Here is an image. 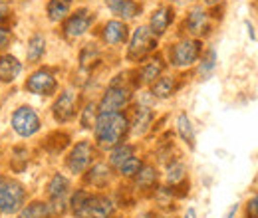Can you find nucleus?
Returning <instances> with one entry per match:
<instances>
[{"instance_id": "obj_1", "label": "nucleus", "mask_w": 258, "mask_h": 218, "mask_svg": "<svg viewBox=\"0 0 258 218\" xmlns=\"http://www.w3.org/2000/svg\"><path fill=\"white\" fill-rule=\"evenodd\" d=\"M94 135L99 149H113L121 145L129 135V117L123 111L99 113L94 125Z\"/></svg>"}, {"instance_id": "obj_2", "label": "nucleus", "mask_w": 258, "mask_h": 218, "mask_svg": "<svg viewBox=\"0 0 258 218\" xmlns=\"http://www.w3.org/2000/svg\"><path fill=\"white\" fill-rule=\"evenodd\" d=\"M201 54H203V42L197 38H185L169 48V63L173 67L185 69L199 62Z\"/></svg>"}, {"instance_id": "obj_3", "label": "nucleus", "mask_w": 258, "mask_h": 218, "mask_svg": "<svg viewBox=\"0 0 258 218\" xmlns=\"http://www.w3.org/2000/svg\"><path fill=\"white\" fill-rule=\"evenodd\" d=\"M26 202V188L14 179L0 181V214H18Z\"/></svg>"}, {"instance_id": "obj_4", "label": "nucleus", "mask_w": 258, "mask_h": 218, "mask_svg": "<svg viewBox=\"0 0 258 218\" xmlns=\"http://www.w3.org/2000/svg\"><path fill=\"white\" fill-rule=\"evenodd\" d=\"M157 48V36L149 30V26H139L129 38L127 60L129 62H141L145 60L153 50Z\"/></svg>"}, {"instance_id": "obj_5", "label": "nucleus", "mask_w": 258, "mask_h": 218, "mask_svg": "<svg viewBox=\"0 0 258 218\" xmlns=\"http://www.w3.org/2000/svg\"><path fill=\"white\" fill-rule=\"evenodd\" d=\"M46 194H48V204H50L52 212L56 216H60L68 208V200H70V194H72L70 179L62 173L52 175V179L48 181V187H46Z\"/></svg>"}, {"instance_id": "obj_6", "label": "nucleus", "mask_w": 258, "mask_h": 218, "mask_svg": "<svg viewBox=\"0 0 258 218\" xmlns=\"http://www.w3.org/2000/svg\"><path fill=\"white\" fill-rule=\"evenodd\" d=\"M94 159H96V147L92 141H78L72 151L66 157V169L72 173V175H84L92 165H94Z\"/></svg>"}, {"instance_id": "obj_7", "label": "nucleus", "mask_w": 258, "mask_h": 218, "mask_svg": "<svg viewBox=\"0 0 258 218\" xmlns=\"http://www.w3.org/2000/svg\"><path fill=\"white\" fill-rule=\"evenodd\" d=\"M131 101V90L127 86H123L119 80L111 82L109 88L105 90L103 97L97 103V111L99 113H115V111H123Z\"/></svg>"}, {"instance_id": "obj_8", "label": "nucleus", "mask_w": 258, "mask_h": 218, "mask_svg": "<svg viewBox=\"0 0 258 218\" xmlns=\"http://www.w3.org/2000/svg\"><path fill=\"white\" fill-rule=\"evenodd\" d=\"M10 125H12V131L18 137L28 139V137H32L40 131L42 121H40V115L30 105H20L18 109H14V113L10 117Z\"/></svg>"}, {"instance_id": "obj_9", "label": "nucleus", "mask_w": 258, "mask_h": 218, "mask_svg": "<svg viewBox=\"0 0 258 218\" xmlns=\"http://www.w3.org/2000/svg\"><path fill=\"white\" fill-rule=\"evenodd\" d=\"M26 92L32 95H54L58 92V78L54 69L50 67H40L30 74V78L24 84Z\"/></svg>"}, {"instance_id": "obj_10", "label": "nucleus", "mask_w": 258, "mask_h": 218, "mask_svg": "<svg viewBox=\"0 0 258 218\" xmlns=\"http://www.w3.org/2000/svg\"><path fill=\"white\" fill-rule=\"evenodd\" d=\"M52 115L58 123H68L78 115V94L74 90H64L52 105Z\"/></svg>"}, {"instance_id": "obj_11", "label": "nucleus", "mask_w": 258, "mask_h": 218, "mask_svg": "<svg viewBox=\"0 0 258 218\" xmlns=\"http://www.w3.org/2000/svg\"><path fill=\"white\" fill-rule=\"evenodd\" d=\"M94 20H96L94 12H90V10H86V8L78 10L76 14H72V16H68V18H66L64 36L68 38V40H76V38L84 36L86 32L92 28Z\"/></svg>"}, {"instance_id": "obj_12", "label": "nucleus", "mask_w": 258, "mask_h": 218, "mask_svg": "<svg viewBox=\"0 0 258 218\" xmlns=\"http://www.w3.org/2000/svg\"><path fill=\"white\" fill-rule=\"evenodd\" d=\"M129 38V28L123 20H109L105 22L103 30H101V40L107 46H119L123 42H127Z\"/></svg>"}, {"instance_id": "obj_13", "label": "nucleus", "mask_w": 258, "mask_h": 218, "mask_svg": "<svg viewBox=\"0 0 258 218\" xmlns=\"http://www.w3.org/2000/svg\"><path fill=\"white\" fill-rule=\"evenodd\" d=\"M185 26H187L189 34H193V36H197V38L209 34V30H211V20H209L207 10L201 8V6H195L193 10L187 14Z\"/></svg>"}, {"instance_id": "obj_14", "label": "nucleus", "mask_w": 258, "mask_h": 218, "mask_svg": "<svg viewBox=\"0 0 258 218\" xmlns=\"http://www.w3.org/2000/svg\"><path fill=\"white\" fill-rule=\"evenodd\" d=\"M173 20H175V10L171 6H159L151 14V18H149V30L159 38V36H163L165 32L169 30V26L173 24Z\"/></svg>"}, {"instance_id": "obj_15", "label": "nucleus", "mask_w": 258, "mask_h": 218, "mask_svg": "<svg viewBox=\"0 0 258 218\" xmlns=\"http://www.w3.org/2000/svg\"><path fill=\"white\" fill-rule=\"evenodd\" d=\"M163 69H165V63L159 56L149 58L137 71V84L139 86H151L159 76H163Z\"/></svg>"}, {"instance_id": "obj_16", "label": "nucleus", "mask_w": 258, "mask_h": 218, "mask_svg": "<svg viewBox=\"0 0 258 218\" xmlns=\"http://www.w3.org/2000/svg\"><path fill=\"white\" fill-rule=\"evenodd\" d=\"M115 202L105 194H90V218H113Z\"/></svg>"}, {"instance_id": "obj_17", "label": "nucleus", "mask_w": 258, "mask_h": 218, "mask_svg": "<svg viewBox=\"0 0 258 218\" xmlns=\"http://www.w3.org/2000/svg\"><path fill=\"white\" fill-rule=\"evenodd\" d=\"M22 74V62L12 56V54H2L0 56V82L2 84H12L20 78Z\"/></svg>"}, {"instance_id": "obj_18", "label": "nucleus", "mask_w": 258, "mask_h": 218, "mask_svg": "<svg viewBox=\"0 0 258 218\" xmlns=\"http://www.w3.org/2000/svg\"><path fill=\"white\" fill-rule=\"evenodd\" d=\"M153 117H155V115H153L151 107H147V105H139L137 111H135V115H133V119L129 121V131H131L133 135H137V137L145 135V133L151 129Z\"/></svg>"}, {"instance_id": "obj_19", "label": "nucleus", "mask_w": 258, "mask_h": 218, "mask_svg": "<svg viewBox=\"0 0 258 218\" xmlns=\"http://www.w3.org/2000/svg\"><path fill=\"white\" fill-rule=\"evenodd\" d=\"M90 194L86 188H78L70 194L68 208L76 218H90Z\"/></svg>"}, {"instance_id": "obj_20", "label": "nucleus", "mask_w": 258, "mask_h": 218, "mask_svg": "<svg viewBox=\"0 0 258 218\" xmlns=\"http://www.w3.org/2000/svg\"><path fill=\"white\" fill-rule=\"evenodd\" d=\"M109 10L115 16H119V20L127 22V20H133V18L139 16L141 6L133 0H109Z\"/></svg>"}, {"instance_id": "obj_21", "label": "nucleus", "mask_w": 258, "mask_h": 218, "mask_svg": "<svg viewBox=\"0 0 258 218\" xmlns=\"http://www.w3.org/2000/svg\"><path fill=\"white\" fill-rule=\"evenodd\" d=\"M109 181H111V169H109V165H105V163H96L94 167L88 169L86 183H88L90 187L103 188Z\"/></svg>"}, {"instance_id": "obj_22", "label": "nucleus", "mask_w": 258, "mask_h": 218, "mask_svg": "<svg viewBox=\"0 0 258 218\" xmlns=\"http://www.w3.org/2000/svg\"><path fill=\"white\" fill-rule=\"evenodd\" d=\"M177 92V78L175 76H159L151 84V95L155 99H169Z\"/></svg>"}, {"instance_id": "obj_23", "label": "nucleus", "mask_w": 258, "mask_h": 218, "mask_svg": "<svg viewBox=\"0 0 258 218\" xmlns=\"http://www.w3.org/2000/svg\"><path fill=\"white\" fill-rule=\"evenodd\" d=\"M56 214L52 212L50 204L44 202V200H34V202H28L20 208L18 212V218H54Z\"/></svg>"}, {"instance_id": "obj_24", "label": "nucleus", "mask_w": 258, "mask_h": 218, "mask_svg": "<svg viewBox=\"0 0 258 218\" xmlns=\"http://www.w3.org/2000/svg\"><path fill=\"white\" fill-rule=\"evenodd\" d=\"M175 125H177V133H179L181 141H183L189 149H195V139H197V135H195V127H193L191 117H189L187 113H179Z\"/></svg>"}, {"instance_id": "obj_25", "label": "nucleus", "mask_w": 258, "mask_h": 218, "mask_svg": "<svg viewBox=\"0 0 258 218\" xmlns=\"http://www.w3.org/2000/svg\"><path fill=\"white\" fill-rule=\"evenodd\" d=\"M46 54V38L42 34H32L26 46V62L38 63Z\"/></svg>"}, {"instance_id": "obj_26", "label": "nucleus", "mask_w": 258, "mask_h": 218, "mask_svg": "<svg viewBox=\"0 0 258 218\" xmlns=\"http://www.w3.org/2000/svg\"><path fill=\"white\" fill-rule=\"evenodd\" d=\"M133 181H135V185H137L139 190H149V188H153L155 185H157V181H159V173H157L155 167H151V165H143L141 171L133 177Z\"/></svg>"}, {"instance_id": "obj_27", "label": "nucleus", "mask_w": 258, "mask_h": 218, "mask_svg": "<svg viewBox=\"0 0 258 218\" xmlns=\"http://www.w3.org/2000/svg\"><path fill=\"white\" fill-rule=\"evenodd\" d=\"M72 10V0H50L46 6V14L50 22H62Z\"/></svg>"}, {"instance_id": "obj_28", "label": "nucleus", "mask_w": 258, "mask_h": 218, "mask_svg": "<svg viewBox=\"0 0 258 218\" xmlns=\"http://www.w3.org/2000/svg\"><path fill=\"white\" fill-rule=\"evenodd\" d=\"M133 155H135V147L129 145V143H121V145L109 149V165H111L113 169H119L129 157H133Z\"/></svg>"}, {"instance_id": "obj_29", "label": "nucleus", "mask_w": 258, "mask_h": 218, "mask_svg": "<svg viewBox=\"0 0 258 218\" xmlns=\"http://www.w3.org/2000/svg\"><path fill=\"white\" fill-rule=\"evenodd\" d=\"M185 177H187V167H185V163L173 161V163L167 165V169H165V179H167L169 187H177L179 183L185 181Z\"/></svg>"}, {"instance_id": "obj_30", "label": "nucleus", "mask_w": 258, "mask_h": 218, "mask_svg": "<svg viewBox=\"0 0 258 218\" xmlns=\"http://www.w3.org/2000/svg\"><path fill=\"white\" fill-rule=\"evenodd\" d=\"M215 67H217V52H215V48H209L199 58V78L207 80L215 71Z\"/></svg>"}, {"instance_id": "obj_31", "label": "nucleus", "mask_w": 258, "mask_h": 218, "mask_svg": "<svg viewBox=\"0 0 258 218\" xmlns=\"http://www.w3.org/2000/svg\"><path fill=\"white\" fill-rule=\"evenodd\" d=\"M141 167H143V161H141V157H129L127 161L117 169V173L123 177V179H133L139 171H141Z\"/></svg>"}, {"instance_id": "obj_32", "label": "nucleus", "mask_w": 258, "mask_h": 218, "mask_svg": "<svg viewBox=\"0 0 258 218\" xmlns=\"http://www.w3.org/2000/svg\"><path fill=\"white\" fill-rule=\"evenodd\" d=\"M97 115H99V111H97L96 103H88V105L82 109V127H84V129H94Z\"/></svg>"}, {"instance_id": "obj_33", "label": "nucleus", "mask_w": 258, "mask_h": 218, "mask_svg": "<svg viewBox=\"0 0 258 218\" xmlns=\"http://www.w3.org/2000/svg\"><path fill=\"white\" fill-rule=\"evenodd\" d=\"M244 218H258V192H252L244 206Z\"/></svg>"}, {"instance_id": "obj_34", "label": "nucleus", "mask_w": 258, "mask_h": 218, "mask_svg": "<svg viewBox=\"0 0 258 218\" xmlns=\"http://www.w3.org/2000/svg\"><path fill=\"white\" fill-rule=\"evenodd\" d=\"M10 42V30H6L4 26H0V50L6 48Z\"/></svg>"}, {"instance_id": "obj_35", "label": "nucleus", "mask_w": 258, "mask_h": 218, "mask_svg": "<svg viewBox=\"0 0 258 218\" xmlns=\"http://www.w3.org/2000/svg\"><path fill=\"white\" fill-rule=\"evenodd\" d=\"M8 14H10V6H8L6 2H0V26H2V22L8 18Z\"/></svg>"}, {"instance_id": "obj_36", "label": "nucleus", "mask_w": 258, "mask_h": 218, "mask_svg": "<svg viewBox=\"0 0 258 218\" xmlns=\"http://www.w3.org/2000/svg\"><path fill=\"white\" fill-rule=\"evenodd\" d=\"M88 52H90V54H92V56L97 60V56H99V54H97V50H94V48H88ZM84 54H86V50H84ZM88 60H92V58L88 56ZM82 65H88V62H86V56H82Z\"/></svg>"}, {"instance_id": "obj_37", "label": "nucleus", "mask_w": 258, "mask_h": 218, "mask_svg": "<svg viewBox=\"0 0 258 218\" xmlns=\"http://www.w3.org/2000/svg\"><path fill=\"white\" fill-rule=\"evenodd\" d=\"M246 24V30H248V36H250V40H256V32L252 28V24L250 22H244Z\"/></svg>"}, {"instance_id": "obj_38", "label": "nucleus", "mask_w": 258, "mask_h": 218, "mask_svg": "<svg viewBox=\"0 0 258 218\" xmlns=\"http://www.w3.org/2000/svg\"><path fill=\"white\" fill-rule=\"evenodd\" d=\"M183 218H199V216H197V210L195 208H187V212H185Z\"/></svg>"}, {"instance_id": "obj_39", "label": "nucleus", "mask_w": 258, "mask_h": 218, "mask_svg": "<svg viewBox=\"0 0 258 218\" xmlns=\"http://www.w3.org/2000/svg\"><path fill=\"white\" fill-rule=\"evenodd\" d=\"M236 210H238V204H234V206L228 210V214H226L225 218H234V216H236Z\"/></svg>"}, {"instance_id": "obj_40", "label": "nucleus", "mask_w": 258, "mask_h": 218, "mask_svg": "<svg viewBox=\"0 0 258 218\" xmlns=\"http://www.w3.org/2000/svg\"><path fill=\"white\" fill-rule=\"evenodd\" d=\"M209 6H213V4H217V2H221V0H205Z\"/></svg>"}, {"instance_id": "obj_41", "label": "nucleus", "mask_w": 258, "mask_h": 218, "mask_svg": "<svg viewBox=\"0 0 258 218\" xmlns=\"http://www.w3.org/2000/svg\"><path fill=\"white\" fill-rule=\"evenodd\" d=\"M179 2H183V0H179Z\"/></svg>"}, {"instance_id": "obj_42", "label": "nucleus", "mask_w": 258, "mask_h": 218, "mask_svg": "<svg viewBox=\"0 0 258 218\" xmlns=\"http://www.w3.org/2000/svg\"><path fill=\"white\" fill-rule=\"evenodd\" d=\"M0 181H2V177H0Z\"/></svg>"}]
</instances>
